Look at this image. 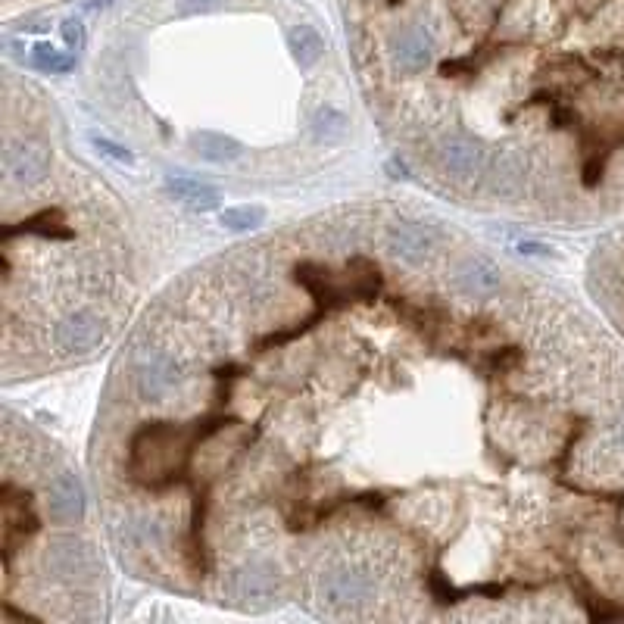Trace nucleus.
<instances>
[{
	"mask_svg": "<svg viewBox=\"0 0 624 624\" xmlns=\"http://www.w3.org/2000/svg\"><path fill=\"white\" fill-rule=\"evenodd\" d=\"M434 47H437V41H434L428 25H400L387 41L390 60H394V66L406 75L425 72L434 60Z\"/></svg>",
	"mask_w": 624,
	"mask_h": 624,
	"instance_id": "6",
	"label": "nucleus"
},
{
	"mask_svg": "<svg viewBox=\"0 0 624 624\" xmlns=\"http://www.w3.org/2000/svg\"><path fill=\"white\" fill-rule=\"evenodd\" d=\"M60 32H63V41L72 50H82V44H85V25L82 22H78V19H66Z\"/></svg>",
	"mask_w": 624,
	"mask_h": 624,
	"instance_id": "21",
	"label": "nucleus"
},
{
	"mask_svg": "<svg viewBox=\"0 0 624 624\" xmlns=\"http://www.w3.org/2000/svg\"><path fill=\"white\" fill-rule=\"evenodd\" d=\"M316 596L331 612L359 609L369 600H375V575L369 568L353 565V562H334L319 575Z\"/></svg>",
	"mask_w": 624,
	"mask_h": 624,
	"instance_id": "1",
	"label": "nucleus"
},
{
	"mask_svg": "<svg viewBox=\"0 0 624 624\" xmlns=\"http://www.w3.org/2000/svg\"><path fill=\"white\" fill-rule=\"evenodd\" d=\"M453 284H456V291L465 294V297H490V294H497L503 288V272L490 263V259H465V263L456 269L453 275Z\"/></svg>",
	"mask_w": 624,
	"mask_h": 624,
	"instance_id": "11",
	"label": "nucleus"
},
{
	"mask_svg": "<svg viewBox=\"0 0 624 624\" xmlns=\"http://www.w3.org/2000/svg\"><path fill=\"white\" fill-rule=\"evenodd\" d=\"M288 47H291V54L294 60L300 63V69H309V66H316L325 54V38L312 29V25H294V29L288 32Z\"/></svg>",
	"mask_w": 624,
	"mask_h": 624,
	"instance_id": "14",
	"label": "nucleus"
},
{
	"mask_svg": "<svg viewBox=\"0 0 624 624\" xmlns=\"http://www.w3.org/2000/svg\"><path fill=\"white\" fill-rule=\"evenodd\" d=\"M29 66L50 72V75H63V72L75 69V54H63V50L50 47V44H35V50L29 54Z\"/></svg>",
	"mask_w": 624,
	"mask_h": 624,
	"instance_id": "17",
	"label": "nucleus"
},
{
	"mask_svg": "<svg viewBox=\"0 0 624 624\" xmlns=\"http://www.w3.org/2000/svg\"><path fill=\"white\" fill-rule=\"evenodd\" d=\"M387 250L403 259L406 266H422L437 250V231L425 222L397 219L387 228Z\"/></svg>",
	"mask_w": 624,
	"mask_h": 624,
	"instance_id": "9",
	"label": "nucleus"
},
{
	"mask_svg": "<svg viewBox=\"0 0 624 624\" xmlns=\"http://www.w3.org/2000/svg\"><path fill=\"white\" fill-rule=\"evenodd\" d=\"M44 568H47V575L54 581H60V584H82V581L94 578L97 559H94L91 546L82 537L63 534V537H54L47 543Z\"/></svg>",
	"mask_w": 624,
	"mask_h": 624,
	"instance_id": "4",
	"label": "nucleus"
},
{
	"mask_svg": "<svg viewBox=\"0 0 624 624\" xmlns=\"http://www.w3.org/2000/svg\"><path fill=\"white\" fill-rule=\"evenodd\" d=\"M50 337H54L57 353L85 356L103 344V337H107V322H103L94 309H75V312H66V316L54 325Z\"/></svg>",
	"mask_w": 624,
	"mask_h": 624,
	"instance_id": "5",
	"label": "nucleus"
},
{
	"mask_svg": "<svg viewBox=\"0 0 624 624\" xmlns=\"http://www.w3.org/2000/svg\"><path fill=\"white\" fill-rule=\"evenodd\" d=\"M225 0H178V13L181 16H200V13H210V10H219Z\"/></svg>",
	"mask_w": 624,
	"mask_h": 624,
	"instance_id": "20",
	"label": "nucleus"
},
{
	"mask_svg": "<svg viewBox=\"0 0 624 624\" xmlns=\"http://www.w3.org/2000/svg\"><path fill=\"white\" fill-rule=\"evenodd\" d=\"M437 166L456 181H472L487 172V153L478 141L465 135H447L437 144Z\"/></svg>",
	"mask_w": 624,
	"mask_h": 624,
	"instance_id": "8",
	"label": "nucleus"
},
{
	"mask_svg": "<svg viewBox=\"0 0 624 624\" xmlns=\"http://www.w3.org/2000/svg\"><path fill=\"white\" fill-rule=\"evenodd\" d=\"M4 172L13 185L35 188L50 175V150L38 141L16 138L4 150Z\"/></svg>",
	"mask_w": 624,
	"mask_h": 624,
	"instance_id": "7",
	"label": "nucleus"
},
{
	"mask_svg": "<svg viewBox=\"0 0 624 624\" xmlns=\"http://www.w3.org/2000/svg\"><path fill=\"white\" fill-rule=\"evenodd\" d=\"M266 222L263 206H231V210L219 213V225L228 231H250Z\"/></svg>",
	"mask_w": 624,
	"mask_h": 624,
	"instance_id": "18",
	"label": "nucleus"
},
{
	"mask_svg": "<svg viewBox=\"0 0 624 624\" xmlns=\"http://www.w3.org/2000/svg\"><path fill=\"white\" fill-rule=\"evenodd\" d=\"M347 132H350V119L334 107H322L316 113V119H312V135H316L319 141H325V144L347 138Z\"/></svg>",
	"mask_w": 624,
	"mask_h": 624,
	"instance_id": "16",
	"label": "nucleus"
},
{
	"mask_svg": "<svg viewBox=\"0 0 624 624\" xmlns=\"http://www.w3.org/2000/svg\"><path fill=\"white\" fill-rule=\"evenodd\" d=\"M125 531L135 546H156L163 540V525L156 522V518H132V522L125 525Z\"/></svg>",
	"mask_w": 624,
	"mask_h": 624,
	"instance_id": "19",
	"label": "nucleus"
},
{
	"mask_svg": "<svg viewBox=\"0 0 624 624\" xmlns=\"http://www.w3.org/2000/svg\"><path fill=\"white\" fill-rule=\"evenodd\" d=\"M484 178H487V188L497 197H512L518 191V185H522V166H518V160L503 153L487 166Z\"/></svg>",
	"mask_w": 624,
	"mask_h": 624,
	"instance_id": "15",
	"label": "nucleus"
},
{
	"mask_svg": "<svg viewBox=\"0 0 624 624\" xmlns=\"http://www.w3.org/2000/svg\"><path fill=\"white\" fill-rule=\"evenodd\" d=\"M91 141H94L97 150H103L107 156H113V160H119V163H135V156L128 153L125 147H119V144H113V141H107V138H100V135H94Z\"/></svg>",
	"mask_w": 624,
	"mask_h": 624,
	"instance_id": "22",
	"label": "nucleus"
},
{
	"mask_svg": "<svg viewBox=\"0 0 624 624\" xmlns=\"http://www.w3.org/2000/svg\"><path fill=\"white\" fill-rule=\"evenodd\" d=\"M225 593L231 596V603H238V606H272L281 600L284 581L275 562L250 559L228 575Z\"/></svg>",
	"mask_w": 624,
	"mask_h": 624,
	"instance_id": "2",
	"label": "nucleus"
},
{
	"mask_svg": "<svg viewBox=\"0 0 624 624\" xmlns=\"http://www.w3.org/2000/svg\"><path fill=\"white\" fill-rule=\"evenodd\" d=\"M47 518L54 525H75L85 518V506H88V497H85V484L75 472H60L54 481L47 484Z\"/></svg>",
	"mask_w": 624,
	"mask_h": 624,
	"instance_id": "10",
	"label": "nucleus"
},
{
	"mask_svg": "<svg viewBox=\"0 0 624 624\" xmlns=\"http://www.w3.org/2000/svg\"><path fill=\"white\" fill-rule=\"evenodd\" d=\"M166 191L175 194L181 203L194 206V210H213V206H219V191L200 178H188V175L166 178Z\"/></svg>",
	"mask_w": 624,
	"mask_h": 624,
	"instance_id": "13",
	"label": "nucleus"
},
{
	"mask_svg": "<svg viewBox=\"0 0 624 624\" xmlns=\"http://www.w3.org/2000/svg\"><path fill=\"white\" fill-rule=\"evenodd\" d=\"M618 440H621V447H624V422L618 425Z\"/></svg>",
	"mask_w": 624,
	"mask_h": 624,
	"instance_id": "24",
	"label": "nucleus"
},
{
	"mask_svg": "<svg viewBox=\"0 0 624 624\" xmlns=\"http://www.w3.org/2000/svg\"><path fill=\"white\" fill-rule=\"evenodd\" d=\"M185 381L181 362L166 350H144L135 362V390L144 403H163Z\"/></svg>",
	"mask_w": 624,
	"mask_h": 624,
	"instance_id": "3",
	"label": "nucleus"
},
{
	"mask_svg": "<svg viewBox=\"0 0 624 624\" xmlns=\"http://www.w3.org/2000/svg\"><path fill=\"white\" fill-rule=\"evenodd\" d=\"M522 253H546V247H540V244H522Z\"/></svg>",
	"mask_w": 624,
	"mask_h": 624,
	"instance_id": "23",
	"label": "nucleus"
},
{
	"mask_svg": "<svg viewBox=\"0 0 624 624\" xmlns=\"http://www.w3.org/2000/svg\"><path fill=\"white\" fill-rule=\"evenodd\" d=\"M191 147L194 153L200 156V160L206 163H231L238 160V156L244 153L241 141H234L222 132H194L191 135Z\"/></svg>",
	"mask_w": 624,
	"mask_h": 624,
	"instance_id": "12",
	"label": "nucleus"
}]
</instances>
